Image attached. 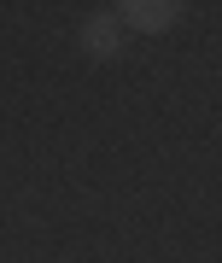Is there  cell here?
Listing matches in <instances>:
<instances>
[{"label":"cell","mask_w":222,"mask_h":263,"mask_svg":"<svg viewBox=\"0 0 222 263\" xmlns=\"http://www.w3.org/2000/svg\"><path fill=\"white\" fill-rule=\"evenodd\" d=\"M123 12V24H129V29H146V35H158V29H170V24H176V0H129V6H117Z\"/></svg>","instance_id":"6da1fadb"},{"label":"cell","mask_w":222,"mask_h":263,"mask_svg":"<svg viewBox=\"0 0 222 263\" xmlns=\"http://www.w3.org/2000/svg\"><path fill=\"white\" fill-rule=\"evenodd\" d=\"M117 47H123V24H117V18H88V24H82V53L117 59Z\"/></svg>","instance_id":"7a4b0ae2"}]
</instances>
